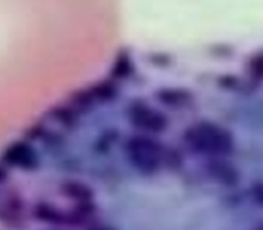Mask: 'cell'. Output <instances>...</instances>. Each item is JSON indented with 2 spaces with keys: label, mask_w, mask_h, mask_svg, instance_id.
Returning <instances> with one entry per match:
<instances>
[{
  "label": "cell",
  "mask_w": 263,
  "mask_h": 230,
  "mask_svg": "<svg viewBox=\"0 0 263 230\" xmlns=\"http://www.w3.org/2000/svg\"><path fill=\"white\" fill-rule=\"evenodd\" d=\"M186 143L195 151L206 154H230L234 149V140L229 131L212 123H200L184 133Z\"/></svg>",
  "instance_id": "1"
},
{
  "label": "cell",
  "mask_w": 263,
  "mask_h": 230,
  "mask_svg": "<svg viewBox=\"0 0 263 230\" xmlns=\"http://www.w3.org/2000/svg\"><path fill=\"white\" fill-rule=\"evenodd\" d=\"M126 151L132 164L141 171L154 172L164 161L163 146L147 136H136L126 145Z\"/></svg>",
  "instance_id": "2"
},
{
  "label": "cell",
  "mask_w": 263,
  "mask_h": 230,
  "mask_svg": "<svg viewBox=\"0 0 263 230\" xmlns=\"http://www.w3.org/2000/svg\"><path fill=\"white\" fill-rule=\"evenodd\" d=\"M129 118L136 127L146 132H160L166 127V119L163 114L147 108L143 103L132 106Z\"/></svg>",
  "instance_id": "3"
},
{
  "label": "cell",
  "mask_w": 263,
  "mask_h": 230,
  "mask_svg": "<svg viewBox=\"0 0 263 230\" xmlns=\"http://www.w3.org/2000/svg\"><path fill=\"white\" fill-rule=\"evenodd\" d=\"M6 161L8 163L14 164L18 167H31L35 163V158L32 151L27 148L26 145L22 144H17V145L12 146L8 151H7Z\"/></svg>",
  "instance_id": "4"
},
{
  "label": "cell",
  "mask_w": 263,
  "mask_h": 230,
  "mask_svg": "<svg viewBox=\"0 0 263 230\" xmlns=\"http://www.w3.org/2000/svg\"><path fill=\"white\" fill-rule=\"evenodd\" d=\"M189 98L190 96L184 95V92H178V91H165L160 96V100L171 106H178L181 103L184 105Z\"/></svg>",
  "instance_id": "5"
}]
</instances>
